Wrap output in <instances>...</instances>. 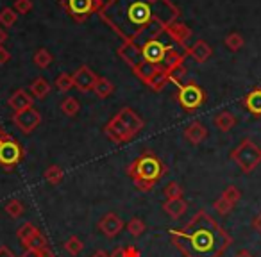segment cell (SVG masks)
I'll return each mask as SVG.
<instances>
[{
  "label": "cell",
  "mask_w": 261,
  "mask_h": 257,
  "mask_svg": "<svg viewBox=\"0 0 261 257\" xmlns=\"http://www.w3.org/2000/svg\"><path fill=\"white\" fill-rule=\"evenodd\" d=\"M127 175L133 179L136 189L142 193H150L156 184L168 174V166L152 152L145 150L125 168Z\"/></svg>",
  "instance_id": "obj_3"
},
{
  "label": "cell",
  "mask_w": 261,
  "mask_h": 257,
  "mask_svg": "<svg viewBox=\"0 0 261 257\" xmlns=\"http://www.w3.org/2000/svg\"><path fill=\"white\" fill-rule=\"evenodd\" d=\"M168 234L182 257H222L232 245V236L204 209L197 211L186 225L170 229Z\"/></svg>",
  "instance_id": "obj_2"
},
{
  "label": "cell",
  "mask_w": 261,
  "mask_h": 257,
  "mask_svg": "<svg viewBox=\"0 0 261 257\" xmlns=\"http://www.w3.org/2000/svg\"><path fill=\"white\" fill-rule=\"evenodd\" d=\"M6 136H8V132H6L4 129H2V127H0V141H2V139H4Z\"/></svg>",
  "instance_id": "obj_53"
},
{
  "label": "cell",
  "mask_w": 261,
  "mask_h": 257,
  "mask_svg": "<svg viewBox=\"0 0 261 257\" xmlns=\"http://www.w3.org/2000/svg\"><path fill=\"white\" fill-rule=\"evenodd\" d=\"M40 231V229L36 227L34 223H31V221H25V223L22 225V227L18 229V232H16V236H18V239L22 241V245L25 246L27 243L31 241V238H33L36 232Z\"/></svg>",
  "instance_id": "obj_32"
},
{
  "label": "cell",
  "mask_w": 261,
  "mask_h": 257,
  "mask_svg": "<svg viewBox=\"0 0 261 257\" xmlns=\"http://www.w3.org/2000/svg\"><path fill=\"white\" fill-rule=\"evenodd\" d=\"M234 257H254V255L249 252V250L242 248V250H238V252H236V255H234Z\"/></svg>",
  "instance_id": "obj_51"
},
{
  "label": "cell",
  "mask_w": 261,
  "mask_h": 257,
  "mask_svg": "<svg viewBox=\"0 0 261 257\" xmlns=\"http://www.w3.org/2000/svg\"><path fill=\"white\" fill-rule=\"evenodd\" d=\"M43 179L48 182V184L58 186L59 182L65 179V172H63V168L58 166V164H50V166L43 172Z\"/></svg>",
  "instance_id": "obj_27"
},
{
  "label": "cell",
  "mask_w": 261,
  "mask_h": 257,
  "mask_svg": "<svg viewBox=\"0 0 261 257\" xmlns=\"http://www.w3.org/2000/svg\"><path fill=\"white\" fill-rule=\"evenodd\" d=\"M231 159L240 166L243 174L254 172L261 163V149L256 147L252 139L245 138L234 150L231 152Z\"/></svg>",
  "instance_id": "obj_4"
},
{
  "label": "cell",
  "mask_w": 261,
  "mask_h": 257,
  "mask_svg": "<svg viewBox=\"0 0 261 257\" xmlns=\"http://www.w3.org/2000/svg\"><path fill=\"white\" fill-rule=\"evenodd\" d=\"M0 257H16V255L13 253V250L9 248V246L2 245L0 246Z\"/></svg>",
  "instance_id": "obj_46"
},
{
  "label": "cell",
  "mask_w": 261,
  "mask_h": 257,
  "mask_svg": "<svg viewBox=\"0 0 261 257\" xmlns=\"http://www.w3.org/2000/svg\"><path fill=\"white\" fill-rule=\"evenodd\" d=\"M163 211L172 218V220H179V218L188 211V202L182 198L167 200V202L163 204Z\"/></svg>",
  "instance_id": "obj_20"
},
{
  "label": "cell",
  "mask_w": 261,
  "mask_h": 257,
  "mask_svg": "<svg viewBox=\"0 0 261 257\" xmlns=\"http://www.w3.org/2000/svg\"><path fill=\"white\" fill-rule=\"evenodd\" d=\"M158 68L160 66H156V65H152V63H149V61H142L140 63L136 68H133V72H135V75L138 77L142 82H149L150 79H152V75L158 72Z\"/></svg>",
  "instance_id": "obj_23"
},
{
  "label": "cell",
  "mask_w": 261,
  "mask_h": 257,
  "mask_svg": "<svg viewBox=\"0 0 261 257\" xmlns=\"http://www.w3.org/2000/svg\"><path fill=\"white\" fill-rule=\"evenodd\" d=\"M59 107H61L63 115L66 116H75L81 111V104L75 97H65L61 100V104H59Z\"/></svg>",
  "instance_id": "obj_30"
},
{
  "label": "cell",
  "mask_w": 261,
  "mask_h": 257,
  "mask_svg": "<svg viewBox=\"0 0 261 257\" xmlns=\"http://www.w3.org/2000/svg\"><path fill=\"white\" fill-rule=\"evenodd\" d=\"M125 231L129 232L133 238H140V236L147 231V225L142 218H130V220L125 223Z\"/></svg>",
  "instance_id": "obj_31"
},
{
  "label": "cell",
  "mask_w": 261,
  "mask_h": 257,
  "mask_svg": "<svg viewBox=\"0 0 261 257\" xmlns=\"http://www.w3.org/2000/svg\"><path fill=\"white\" fill-rule=\"evenodd\" d=\"M104 134L108 136L113 143H116V145H123V143L130 141V139L135 138V136H133V132H130L129 129L125 127V123L118 118V115H115L104 125Z\"/></svg>",
  "instance_id": "obj_10"
},
{
  "label": "cell",
  "mask_w": 261,
  "mask_h": 257,
  "mask_svg": "<svg viewBox=\"0 0 261 257\" xmlns=\"http://www.w3.org/2000/svg\"><path fill=\"white\" fill-rule=\"evenodd\" d=\"M45 246H48V241H47V238H45V234H41L40 231L36 232V234L31 238V241L25 245V248H31V250H43Z\"/></svg>",
  "instance_id": "obj_40"
},
{
  "label": "cell",
  "mask_w": 261,
  "mask_h": 257,
  "mask_svg": "<svg viewBox=\"0 0 261 257\" xmlns=\"http://www.w3.org/2000/svg\"><path fill=\"white\" fill-rule=\"evenodd\" d=\"M11 61V52L8 50L6 47H0V66L6 65V63Z\"/></svg>",
  "instance_id": "obj_43"
},
{
  "label": "cell",
  "mask_w": 261,
  "mask_h": 257,
  "mask_svg": "<svg viewBox=\"0 0 261 257\" xmlns=\"http://www.w3.org/2000/svg\"><path fill=\"white\" fill-rule=\"evenodd\" d=\"M122 229H125V223L122 221V218L116 216L115 213H108L98 220V231L106 236V238H116L122 232Z\"/></svg>",
  "instance_id": "obj_14"
},
{
  "label": "cell",
  "mask_w": 261,
  "mask_h": 257,
  "mask_svg": "<svg viewBox=\"0 0 261 257\" xmlns=\"http://www.w3.org/2000/svg\"><path fill=\"white\" fill-rule=\"evenodd\" d=\"M13 9H15L18 15H27V13L33 11V0H15Z\"/></svg>",
  "instance_id": "obj_42"
},
{
  "label": "cell",
  "mask_w": 261,
  "mask_h": 257,
  "mask_svg": "<svg viewBox=\"0 0 261 257\" xmlns=\"http://www.w3.org/2000/svg\"><path fill=\"white\" fill-rule=\"evenodd\" d=\"M123 248H125V257H142V252H140V250L136 248L135 245L123 246Z\"/></svg>",
  "instance_id": "obj_44"
},
{
  "label": "cell",
  "mask_w": 261,
  "mask_h": 257,
  "mask_svg": "<svg viewBox=\"0 0 261 257\" xmlns=\"http://www.w3.org/2000/svg\"><path fill=\"white\" fill-rule=\"evenodd\" d=\"M25 157V149L13 136H6L0 141V166L6 172H13Z\"/></svg>",
  "instance_id": "obj_7"
},
{
  "label": "cell",
  "mask_w": 261,
  "mask_h": 257,
  "mask_svg": "<svg viewBox=\"0 0 261 257\" xmlns=\"http://www.w3.org/2000/svg\"><path fill=\"white\" fill-rule=\"evenodd\" d=\"M61 8L68 13V16L77 23H83L91 15L98 13L104 6L102 0H59Z\"/></svg>",
  "instance_id": "obj_6"
},
{
  "label": "cell",
  "mask_w": 261,
  "mask_h": 257,
  "mask_svg": "<svg viewBox=\"0 0 261 257\" xmlns=\"http://www.w3.org/2000/svg\"><path fill=\"white\" fill-rule=\"evenodd\" d=\"M91 257H111V255H109V253L106 252V250H97V252H95Z\"/></svg>",
  "instance_id": "obj_52"
},
{
  "label": "cell",
  "mask_w": 261,
  "mask_h": 257,
  "mask_svg": "<svg viewBox=\"0 0 261 257\" xmlns=\"http://www.w3.org/2000/svg\"><path fill=\"white\" fill-rule=\"evenodd\" d=\"M243 107L252 116L259 118L261 116V86L254 88L252 91H249V93L245 95V98H243Z\"/></svg>",
  "instance_id": "obj_19"
},
{
  "label": "cell",
  "mask_w": 261,
  "mask_h": 257,
  "mask_svg": "<svg viewBox=\"0 0 261 257\" xmlns=\"http://www.w3.org/2000/svg\"><path fill=\"white\" fill-rule=\"evenodd\" d=\"M167 84H168L167 70H165V66H160V68H158V72L152 75V79L147 82V86H149L152 91H161V90H165V86H167Z\"/></svg>",
  "instance_id": "obj_25"
},
{
  "label": "cell",
  "mask_w": 261,
  "mask_h": 257,
  "mask_svg": "<svg viewBox=\"0 0 261 257\" xmlns=\"http://www.w3.org/2000/svg\"><path fill=\"white\" fill-rule=\"evenodd\" d=\"M33 102H34L33 97H31V95L27 93L25 90H16L15 93L9 97L8 104H9V107H11L15 112H20V111H23V109L33 107Z\"/></svg>",
  "instance_id": "obj_18"
},
{
  "label": "cell",
  "mask_w": 261,
  "mask_h": 257,
  "mask_svg": "<svg viewBox=\"0 0 261 257\" xmlns=\"http://www.w3.org/2000/svg\"><path fill=\"white\" fill-rule=\"evenodd\" d=\"M182 195H185V189H182V186L179 182H168L165 186V196H167V200L182 198Z\"/></svg>",
  "instance_id": "obj_39"
},
{
  "label": "cell",
  "mask_w": 261,
  "mask_h": 257,
  "mask_svg": "<svg viewBox=\"0 0 261 257\" xmlns=\"http://www.w3.org/2000/svg\"><path fill=\"white\" fill-rule=\"evenodd\" d=\"M185 54L190 55V58H192L195 63L202 65V63H206L207 59L211 58V54H213V48H211V45L207 43V41L199 40V41H195L192 47H186Z\"/></svg>",
  "instance_id": "obj_16"
},
{
  "label": "cell",
  "mask_w": 261,
  "mask_h": 257,
  "mask_svg": "<svg viewBox=\"0 0 261 257\" xmlns=\"http://www.w3.org/2000/svg\"><path fill=\"white\" fill-rule=\"evenodd\" d=\"M73 88L79 90L81 93H88V91L93 90L95 82H97L98 75L90 68V66L83 65L73 72Z\"/></svg>",
  "instance_id": "obj_11"
},
{
  "label": "cell",
  "mask_w": 261,
  "mask_h": 257,
  "mask_svg": "<svg viewBox=\"0 0 261 257\" xmlns=\"http://www.w3.org/2000/svg\"><path fill=\"white\" fill-rule=\"evenodd\" d=\"M91 91H93L98 98H108L109 95L115 91V86H113V82L108 79V77L98 75L97 82H95V86H93V90H91Z\"/></svg>",
  "instance_id": "obj_24"
},
{
  "label": "cell",
  "mask_w": 261,
  "mask_h": 257,
  "mask_svg": "<svg viewBox=\"0 0 261 257\" xmlns=\"http://www.w3.org/2000/svg\"><path fill=\"white\" fill-rule=\"evenodd\" d=\"M175 100L179 102V105L185 111L193 112L204 105V102H206V91L199 86L197 80H188V82H182L177 86Z\"/></svg>",
  "instance_id": "obj_5"
},
{
  "label": "cell",
  "mask_w": 261,
  "mask_h": 257,
  "mask_svg": "<svg viewBox=\"0 0 261 257\" xmlns=\"http://www.w3.org/2000/svg\"><path fill=\"white\" fill-rule=\"evenodd\" d=\"M6 213L9 214L11 218H20L23 213H25V206L22 204V200L18 198H13L6 204Z\"/></svg>",
  "instance_id": "obj_37"
},
{
  "label": "cell",
  "mask_w": 261,
  "mask_h": 257,
  "mask_svg": "<svg viewBox=\"0 0 261 257\" xmlns=\"http://www.w3.org/2000/svg\"><path fill=\"white\" fill-rule=\"evenodd\" d=\"M165 36V34H163ZM172 45L165 43L161 38H156V40H149L145 41V43L142 45V54H143V59L149 63H152V65L156 66H161L165 61V54H167V50L170 48Z\"/></svg>",
  "instance_id": "obj_8"
},
{
  "label": "cell",
  "mask_w": 261,
  "mask_h": 257,
  "mask_svg": "<svg viewBox=\"0 0 261 257\" xmlns=\"http://www.w3.org/2000/svg\"><path fill=\"white\" fill-rule=\"evenodd\" d=\"M97 15L122 41L138 43L154 22H177L181 9L172 0H106Z\"/></svg>",
  "instance_id": "obj_1"
},
{
  "label": "cell",
  "mask_w": 261,
  "mask_h": 257,
  "mask_svg": "<svg viewBox=\"0 0 261 257\" xmlns=\"http://www.w3.org/2000/svg\"><path fill=\"white\" fill-rule=\"evenodd\" d=\"M116 54H118V58H122V61L125 63L127 66H130V68H136L140 63L145 61L142 54V47H140L138 43H130V41H123L118 47V50H116Z\"/></svg>",
  "instance_id": "obj_12"
},
{
  "label": "cell",
  "mask_w": 261,
  "mask_h": 257,
  "mask_svg": "<svg viewBox=\"0 0 261 257\" xmlns=\"http://www.w3.org/2000/svg\"><path fill=\"white\" fill-rule=\"evenodd\" d=\"M213 209L217 211V213L220 214V216H227V214L231 213L232 209H234V204L229 202L227 198H224V196L220 195V196H218V198L213 202Z\"/></svg>",
  "instance_id": "obj_38"
},
{
  "label": "cell",
  "mask_w": 261,
  "mask_h": 257,
  "mask_svg": "<svg viewBox=\"0 0 261 257\" xmlns=\"http://www.w3.org/2000/svg\"><path fill=\"white\" fill-rule=\"evenodd\" d=\"M252 229H254V231L257 232V234L261 236V211H259V213L256 214V216L252 218Z\"/></svg>",
  "instance_id": "obj_45"
},
{
  "label": "cell",
  "mask_w": 261,
  "mask_h": 257,
  "mask_svg": "<svg viewBox=\"0 0 261 257\" xmlns=\"http://www.w3.org/2000/svg\"><path fill=\"white\" fill-rule=\"evenodd\" d=\"M236 122H238V120H236V116L232 115V112H229V111L218 112V115L213 118L215 127H217L218 131H222V132H229L231 129H234Z\"/></svg>",
  "instance_id": "obj_21"
},
{
  "label": "cell",
  "mask_w": 261,
  "mask_h": 257,
  "mask_svg": "<svg viewBox=\"0 0 261 257\" xmlns=\"http://www.w3.org/2000/svg\"><path fill=\"white\" fill-rule=\"evenodd\" d=\"M40 255H41V257H56V255H54V252H52L50 246H45L43 250H40Z\"/></svg>",
  "instance_id": "obj_49"
},
{
  "label": "cell",
  "mask_w": 261,
  "mask_h": 257,
  "mask_svg": "<svg viewBox=\"0 0 261 257\" xmlns=\"http://www.w3.org/2000/svg\"><path fill=\"white\" fill-rule=\"evenodd\" d=\"M222 196L227 198L229 202H232L236 206V204L240 202V198H242V193H240V189L236 188V186H227V188L222 191Z\"/></svg>",
  "instance_id": "obj_41"
},
{
  "label": "cell",
  "mask_w": 261,
  "mask_h": 257,
  "mask_svg": "<svg viewBox=\"0 0 261 257\" xmlns=\"http://www.w3.org/2000/svg\"><path fill=\"white\" fill-rule=\"evenodd\" d=\"M8 41V33L4 27H0V47H4V43Z\"/></svg>",
  "instance_id": "obj_50"
},
{
  "label": "cell",
  "mask_w": 261,
  "mask_h": 257,
  "mask_svg": "<svg viewBox=\"0 0 261 257\" xmlns=\"http://www.w3.org/2000/svg\"><path fill=\"white\" fill-rule=\"evenodd\" d=\"M50 91H52V86L45 77H36V79L33 80V84H31V95H33L34 98H40V100L48 97Z\"/></svg>",
  "instance_id": "obj_22"
},
{
  "label": "cell",
  "mask_w": 261,
  "mask_h": 257,
  "mask_svg": "<svg viewBox=\"0 0 261 257\" xmlns=\"http://www.w3.org/2000/svg\"><path fill=\"white\" fill-rule=\"evenodd\" d=\"M192 34H193V31L190 29L186 23H181V22H172L165 27V36L182 48H186V43H188V40L192 38Z\"/></svg>",
  "instance_id": "obj_13"
},
{
  "label": "cell",
  "mask_w": 261,
  "mask_h": 257,
  "mask_svg": "<svg viewBox=\"0 0 261 257\" xmlns=\"http://www.w3.org/2000/svg\"><path fill=\"white\" fill-rule=\"evenodd\" d=\"M224 43H225V47H227L231 52H238V50H242V48H243L245 41H243L242 34L231 33V34H227V36H225V41H224Z\"/></svg>",
  "instance_id": "obj_36"
},
{
  "label": "cell",
  "mask_w": 261,
  "mask_h": 257,
  "mask_svg": "<svg viewBox=\"0 0 261 257\" xmlns=\"http://www.w3.org/2000/svg\"><path fill=\"white\" fill-rule=\"evenodd\" d=\"M65 250L70 253V255L75 257L84 250V243L81 241V238H77V236H70V238L65 241Z\"/></svg>",
  "instance_id": "obj_35"
},
{
  "label": "cell",
  "mask_w": 261,
  "mask_h": 257,
  "mask_svg": "<svg viewBox=\"0 0 261 257\" xmlns=\"http://www.w3.org/2000/svg\"><path fill=\"white\" fill-rule=\"evenodd\" d=\"M33 61H34V65H36L38 68L45 70V68H48V66L52 65V61H54V55H52L47 48H38V50L34 52Z\"/></svg>",
  "instance_id": "obj_28"
},
{
  "label": "cell",
  "mask_w": 261,
  "mask_h": 257,
  "mask_svg": "<svg viewBox=\"0 0 261 257\" xmlns=\"http://www.w3.org/2000/svg\"><path fill=\"white\" fill-rule=\"evenodd\" d=\"M207 138V129L202 122L193 120L185 127V139L192 145H200Z\"/></svg>",
  "instance_id": "obj_17"
},
{
  "label": "cell",
  "mask_w": 261,
  "mask_h": 257,
  "mask_svg": "<svg viewBox=\"0 0 261 257\" xmlns=\"http://www.w3.org/2000/svg\"><path fill=\"white\" fill-rule=\"evenodd\" d=\"M54 86L59 93H68V91L73 88V77L70 75V73H61V75L56 77Z\"/></svg>",
  "instance_id": "obj_34"
},
{
  "label": "cell",
  "mask_w": 261,
  "mask_h": 257,
  "mask_svg": "<svg viewBox=\"0 0 261 257\" xmlns=\"http://www.w3.org/2000/svg\"><path fill=\"white\" fill-rule=\"evenodd\" d=\"M118 118L122 120L123 123H125V127L129 129L130 132H133V136H138L140 132L143 131V127H145V122H143V118L138 115V112L135 111V109H130V107H122L118 112Z\"/></svg>",
  "instance_id": "obj_15"
},
{
  "label": "cell",
  "mask_w": 261,
  "mask_h": 257,
  "mask_svg": "<svg viewBox=\"0 0 261 257\" xmlns=\"http://www.w3.org/2000/svg\"><path fill=\"white\" fill-rule=\"evenodd\" d=\"M165 70H167L168 82H174L175 86L182 84V79L186 77V66H185V63H182V65L170 66V68H165Z\"/></svg>",
  "instance_id": "obj_29"
},
{
  "label": "cell",
  "mask_w": 261,
  "mask_h": 257,
  "mask_svg": "<svg viewBox=\"0 0 261 257\" xmlns=\"http://www.w3.org/2000/svg\"><path fill=\"white\" fill-rule=\"evenodd\" d=\"M109 255L111 257H125V248H123V246H116Z\"/></svg>",
  "instance_id": "obj_47"
},
{
  "label": "cell",
  "mask_w": 261,
  "mask_h": 257,
  "mask_svg": "<svg viewBox=\"0 0 261 257\" xmlns=\"http://www.w3.org/2000/svg\"><path fill=\"white\" fill-rule=\"evenodd\" d=\"M18 20V13L15 11L13 8H4L0 11V27H4V29H9L13 27Z\"/></svg>",
  "instance_id": "obj_33"
},
{
  "label": "cell",
  "mask_w": 261,
  "mask_h": 257,
  "mask_svg": "<svg viewBox=\"0 0 261 257\" xmlns=\"http://www.w3.org/2000/svg\"><path fill=\"white\" fill-rule=\"evenodd\" d=\"M20 257H41V255H40V252H38V250L25 248V250H23V253H22Z\"/></svg>",
  "instance_id": "obj_48"
},
{
  "label": "cell",
  "mask_w": 261,
  "mask_h": 257,
  "mask_svg": "<svg viewBox=\"0 0 261 257\" xmlns=\"http://www.w3.org/2000/svg\"><path fill=\"white\" fill-rule=\"evenodd\" d=\"M13 123H15L16 129H18L20 132H23V134H31V132H33L34 129L41 123V112L34 107L23 109V111L15 112V115H13Z\"/></svg>",
  "instance_id": "obj_9"
},
{
  "label": "cell",
  "mask_w": 261,
  "mask_h": 257,
  "mask_svg": "<svg viewBox=\"0 0 261 257\" xmlns=\"http://www.w3.org/2000/svg\"><path fill=\"white\" fill-rule=\"evenodd\" d=\"M186 58H188V55H186L185 52H179L177 48H174V45H172V47L167 50V54H165V61L161 66L170 68V66H175V65H182Z\"/></svg>",
  "instance_id": "obj_26"
}]
</instances>
